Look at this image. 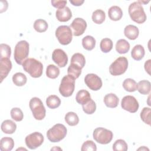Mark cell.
<instances>
[{"instance_id": "6da1fadb", "label": "cell", "mask_w": 151, "mask_h": 151, "mask_svg": "<svg viewBox=\"0 0 151 151\" xmlns=\"http://www.w3.org/2000/svg\"><path fill=\"white\" fill-rule=\"evenodd\" d=\"M22 67L24 71L32 77L38 78L42 74L43 65L40 61L35 58L26 59L22 64Z\"/></svg>"}, {"instance_id": "7a4b0ae2", "label": "cell", "mask_w": 151, "mask_h": 151, "mask_svg": "<svg viewBox=\"0 0 151 151\" xmlns=\"http://www.w3.org/2000/svg\"><path fill=\"white\" fill-rule=\"evenodd\" d=\"M129 14L131 19L137 24L144 23L147 18L144 8L138 1L132 3L128 8Z\"/></svg>"}, {"instance_id": "3957f363", "label": "cell", "mask_w": 151, "mask_h": 151, "mask_svg": "<svg viewBox=\"0 0 151 151\" xmlns=\"http://www.w3.org/2000/svg\"><path fill=\"white\" fill-rule=\"evenodd\" d=\"M29 54V44L25 40L19 41L15 47L14 60L19 65H22Z\"/></svg>"}, {"instance_id": "277c9868", "label": "cell", "mask_w": 151, "mask_h": 151, "mask_svg": "<svg viewBox=\"0 0 151 151\" xmlns=\"http://www.w3.org/2000/svg\"><path fill=\"white\" fill-rule=\"evenodd\" d=\"M67 132V128L64 124L57 123L47 131V137L51 142H58L65 137Z\"/></svg>"}, {"instance_id": "5b68a950", "label": "cell", "mask_w": 151, "mask_h": 151, "mask_svg": "<svg viewBox=\"0 0 151 151\" xmlns=\"http://www.w3.org/2000/svg\"><path fill=\"white\" fill-rule=\"evenodd\" d=\"M29 106L32 115L36 120H41L45 117L46 110L40 99L36 97H32L29 101Z\"/></svg>"}, {"instance_id": "8992f818", "label": "cell", "mask_w": 151, "mask_h": 151, "mask_svg": "<svg viewBox=\"0 0 151 151\" xmlns=\"http://www.w3.org/2000/svg\"><path fill=\"white\" fill-rule=\"evenodd\" d=\"M75 80L68 74L63 77L59 87V91L63 97H68L73 94L75 88Z\"/></svg>"}, {"instance_id": "52a82bcc", "label": "cell", "mask_w": 151, "mask_h": 151, "mask_svg": "<svg viewBox=\"0 0 151 151\" xmlns=\"http://www.w3.org/2000/svg\"><path fill=\"white\" fill-rule=\"evenodd\" d=\"M127 67V59L124 57H119L110 65L109 72L112 76H120L126 72Z\"/></svg>"}, {"instance_id": "ba28073f", "label": "cell", "mask_w": 151, "mask_h": 151, "mask_svg": "<svg viewBox=\"0 0 151 151\" xmlns=\"http://www.w3.org/2000/svg\"><path fill=\"white\" fill-rule=\"evenodd\" d=\"M55 34L58 42L63 45L69 44L73 39L72 31L67 25L59 26L56 29Z\"/></svg>"}, {"instance_id": "9c48e42d", "label": "cell", "mask_w": 151, "mask_h": 151, "mask_svg": "<svg viewBox=\"0 0 151 151\" xmlns=\"http://www.w3.org/2000/svg\"><path fill=\"white\" fill-rule=\"evenodd\" d=\"M93 139L99 143L106 145L109 143L113 137L111 130L103 127H97L94 129L93 133Z\"/></svg>"}, {"instance_id": "30bf717a", "label": "cell", "mask_w": 151, "mask_h": 151, "mask_svg": "<svg viewBox=\"0 0 151 151\" xmlns=\"http://www.w3.org/2000/svg\"><path fill=\"white\" fill-rule=\"evenodd\" d=\"M43 135L38 132H33L26 136L25 142L27 146L30 149H35L44 142Z\"/></svg>"}, {"instance_id": "8fae6325", "label": "cell", "mask_w": 151, "mask_h": 151, "mask_svg": "<svg viewBox=\"0 0 151 151\" xmlns=\"http://www.w3.org/2000/svg\"><path fill=\"white\" fill-rule=\"evenodd\" d=\"M121 106L123 109L130 113H136L139 107V103L136 99L132 96H124L121 101Z\"/></svg>"}, {"instance_id": "7c38bea8", "label": "cell", "mask_w": 151, "mask_h": 151, "mask_svg": "<svg viewBox=\"0 0 151 151\" xmlns=\"http://www.w3.org/2000/svg\"><path fill=\"white\" fill-rule=\"evenodd\" d=\"M70 28L73 35L80 36L85 32L87 28V22L81 18H76L70 24Z\"/></svg>"}, {"instance_id": "4fadbf2b", "label": "cell", "mask_w": 151, "mask_h": 151, "mask_svg": "<svg viewBox=\"0 0 151 151\" xmlns=\"http://www.w3.org/2000/svg\"><path fill=\"white\" fill-rule=\"evenodd\" d=\"M84 82L90 89L94 91H97L102 87L101 78L93 73L87 74L84 78Z\"/></svg>"}, {"instance_id": "5bb4252c", "label": "cell", "mask_w": 151, "mask_h": 151, "mask_svg": "<svg viewBox=\"0 0 151 151\" xmlns=\"http://www.w3.org/2000/svg\"><path fill=\"white\" fill-rule=\"evenodd\" d=\"M53 61L60 67H64L68 63L67 54L61 49L57 48L54 50L52 54Z\"/></svg>"}, {"instance_id": "9a60e30c", "label": "cell", "mask_w": 151, "mask_h": 151, "mask_svg": "<svg viewBox=\"0 0 151 151\" xmlns=\"http://www.w3.org/2000/svg\"><path fill=\"white\" fill-rule=\"evenodd\" d=\"M12 68V63L9 58H0V77L1 83L5 78Z\"/></svg>"}, {"instance_id": "2e32d148", "label": "cell", "mask_w": 151, "mask_h": 151, "mask_svg": "<svg viewBox=\"0 0 151 151\" xmlns=\"http://www.w3.org/2000/svg\"><path fill=\"white\" fill-rule=\"evenodd\" d=\"M55 17L60 22H67L71 18L72 12L68 7L65 6L63 8L57 10Z\"/></svg>"}, {"instance_id": "e0dca14e", "label": "cell", "mask_w": 151, "mask_h": 151, "mask_svg": "<svg viewBox=\"0 0 151 151\" xmlns=\"http://www.w3.org/2000/svg\"><path fill=\"white\" fill-rule=\"evenodd\" d=\"M124 35L131 40H136L139 34V31L137 27L133 25H127L124 29Z\"/></svg>"}, {"instance_id": "ac0fdd59", "label": "cell", "mask_w": 151, "mask_h": 151, "mask_svg": "<svg viewBox=\"0 0 151 151\" xmlns=\"http://www.w3.org/2000/svg\"><path fill=\"white\" fill-rule=\"evenodd\" d=\"M108 15L111 20L117 21L122 18L123 11L119 6H112L109 9Z\"/></svg>"}, {"instance_id": "d6986e66", "label": "cell", "mask_w": 151, "mask_h": 151, "mask_svg": "<svg viewBox=\"0 0 151 151\" xmlns=\"http://www.w3.org/2000/svg\"><path fill=\"white\" fill-rule=\"evenodd\" d=\"M119 98L114 93L106 94L104 97V103L105 105L109 108H115L119 104Z\"/></svg>"}, {"instance_id": "ffe728a7", "label": "cell", "mask_w": 151, "mask_h": 151, "mask_svg": "<svg viewBox=\"0 0 151 151\" xmlns=\"http://www.w3.org/2000/svg\"><path fill=\"white\" fill-rule=\"evenodd\" d=\"M1 128L4 133L6 134H12L16 130L17 125L11 120H5L2 123Z\"/></svg>"}, {"instance_id": "44dd1931", "label": "cell", "mask_w": 151, "mask_h": 151, "mask_svg": "<svg viewBox=\"0 0 151 151\" xmlns=\"http://www.w3.org/2000/svg\"><path fill=\"white\" fill-rule=\"evenodd\" d=\"M145 51L142 45H136L131 51L132 57L136 61L141 60L145 56Z\"/></svg>"}, {"instance_id": "7402d4cb", "label": "cell", "mask_w": 151, "mask_h": 151, "mask_svg": "<svg viewBox=\"0 0 151 151\" xmlns=\"http://www.w3.org/2000/svg\"><path fill=\"white\" fill-rule=\"evenodd\" d=\"M14 146V142L11 137H4L0 140V150L1 151H11Z\"/></svg>"}, {"instance_id": "603a6c76", "label": "cell", "mask_w": 151, "mask_h": 151, "mask_svg": "<svg viewBox=\"0 0 151 151\" xmlns=\"http://www.w3.org/2000/svg\"><path fill=\"white\" fill-rule=\"evenodd\" d=\"M130 50V44L124 39L119 40L116 44V50L119 54H126Z\"/></svg>"}, {"instance_id": "cb8c5ba5", "label": "cell", "mask_w": 151, "mask_h": 151, "mask_svg": "<svg viewBox=\"0 0 151 151\" xmlns=\"http://www.w3.org/2000/svg\"><path fill=\"white\" fill-rule=\"evenodd\" d=\"M91 99L90 93L86 90H80L76 94V101L81 105L84 104Z\"/></svg>"}, {"instance_id": "d4e9b609", "label": "cell", "mask_w": 151, "mask_h": 151, "mask_svg": "<svg viewBox=\"0 0 151 151\" xmlns=\"http://www.w3.org/2000/svg\"><path fill=\"white\" fill-rule=\"evenodd\" d=\"M150 83L148 80H141L137 84V89L138 91L143 95L149 94L150 91Z\"/></svg>"}, {"instance_id": "484cf974", "label": "cell", "mask_w": 151, "mask_h": 151, "mask_svg": "<svg viewBox=\"0 0 151 151\" xmlns=\"http://www.w3.org/2000/svg\"><path fill=\"white\" fill-rule=\"evenodd\" d=\"M82 45L85 50L91 51L96 46V40L92 36L87 35L82 39Z\"/></svg>"}, {"instance_id": "4316f807", "label": "cell", "mask_w": 151, "mask_h": 151, "mask_svg": "<svg viewBox=\"0 0 151 151\" xmlns=\"http://www.w3.org/2000/svg\"><path fill=\"white\" fill-rule=\"evenodd\" d=\"M46 104L50 109H56L61 104L60 99L56 95H50L46 99Z\"/></svg>"}, {"instance_id": "83f0119b", "label": "cell", "mask_w": 151, "mask_h": 151, "mask_svg": "<svg viewBox=\"0 0 151 151\" xmlns=\"http://www.w3.org/2000/svg\"><path fill=\"white\" fill-rule=\"evenodd\" d=\"M12 82L17 86H23L27 81L26 76L22 73H17L12 76Z\"/></svg>"}, {"instance_id": "f1b7e54d", "label": "cell", "mask_w": 151, "mask_h": 151, "mask_svg": "<svg viewBox=\"0 0 151 151\" xmlns=\"http://www.w3.org/2000/svg\"><path fill=\"white\" fill-rule=\"evenodd\" d=\"M92 20L97 24H102L106 19L105 12L101 9H97L92 14Z\"/></svg>"}, {"instance_id": "f546056e", "label": "cell", "mask_w": 151, "mask_h": 151, "mask_svg": "<svg viewBox=\"0 0 151 151\" xmlns=\"http://www.w3.org/2000/svg\"><path fill=\"white\" fill-rule=\"evenodd\" d=\"M65 122L71 126L77 125L79 122V118L76 113L73 111H69L65 115Z\"/></svg>"}, {"instance_id": "4dcf8cb0", "label": "cell", "mask_w": 151, "mask_h": 151, "mask_svg": "<svg viewBox=\"0 0 151 151\" xmlns=\"http://www.w3.org/2000/svg\"><path fill=\"white\" fill-rule=\"evenodd\" d=\"M71 63L75 64L83 68L86 64V59L84 56L81 53H75L71 58Z\"/></svg>"}, {"instance_id": "1f68e13d", "label": "cell", "mask_w": 151, "mask_h": 151, "mask_svg": "<svg viewBox=\"0 0 151 151\" xmlns=\"http://www.w3.org/2000/svg\"><path fill=\"white\" fill-rule=\"evenodd\" d=\"M81 70L82 68L80 66L73 63H70V65L67 69V73L68 75L76 79L78 78L81 74Z\"/></svg>"}, {"instance_id": "d6a6232c", "label": "cell", "mask_w": 151, "mask_h": 151, "mask_svg": "<svg viewBox=\"0 0 151 151\" xmlns=\"http://www.w3.org/2000/svg\"><path fill=\"white\" fill-rule=\"evenodd\" d=\"M137 83L132 78H126L123 83L124 89L129 92H133L137 90Z\"/></svg>"}, {"instance_id": "836d02e7", "label": "cell", "mask_w": 151, "mask_h": 151, "mask_svg": "<svg viewBox=\"0 0 151 151\" xmlns=\"http://www.w3.org/2000/svg\"><path fill=\"white\" fill-rule=\"evenodd\" d=\"M48 24L46 21L42 19H38L35 21L34 28L38 32H44L48 29Z\"/></svg>"}, {"instance_id": "e575fe53", "label": "cell", "mask_w": 151, "mask_h": 151, "mask_svg": "<svg viewBox=\"0 0 151 151\" xmlns=\"http://www.w3.org/2000/svg\"><path fill=\"white\" fill-rule=\"evenodd\" d=\"M100 47L102 52L107 53L110 52L113 48V41L111 39L108 38H103L100 42Z\"/></svg>"}, {"instance_id": "d590c367", "label": "cell", "mask_w": 151, "mask_h": 151, "mask_svg": "<svg viewBox=\"0 0 151 151\" xmlns=\"http://www.w3.org/2000/svg\"><path fill=\"white\" fill-rule=\"evenodd\" d=\"M59 74L60 70L57 66L53 64H50L47 66L46 70V75L48 78L54 79L56 78Z\"/></svg>"}, {"instance_id": "8d00e7d4", "label": "cell", "mask_w": 151, "mask_h": 151, "mask_svg": "<svg viewBox=\"0 0 151 151\" xmlns=\"http://www.w3.org/2000/svg\"><path fill=\"white\" fill-rule=\"evenodd\" d=\"M84 112L87 114H92L96 110V104L93 100L91 99L86 103L82 105Z\"/></svg>"}, {"instance_id": "74e56055", "label": "cell", "mask_w": 151, "mask_h": 151, "mask_svg": "<svg viewBox=\"0 0 151 151\" xmlns=\"http://www.w3.org/2000/svg\"><path fill=\"white\" fill-rule=\"evenodd\" d=\"M128 146L126 142L123 139H118L113 145V150L114 151H126Z\"/></svg>"}, {"instance_id": "f35d334b", "label": "cell", "mask_w": 151, "mask_h": 151, "mask_svg": "<svg viewBox=\"0 0 151 151\" xmlns=\"http://www.w3.org/2000/svg\"><path fill=\"white\" fill-rule=\"evenodd\" d=\"M11 118L16 122H20L24 118V114L22 111L18 107L12 108L10 112Z\"/></svg>"}, {"instance_id": "ab89813d", "label": "cell", "mask_w": 151, "mask_h": 151, "mask_svg": "<svg viewBox=\"0 0 151 151\" xmlns=\"http://www.w3.org/2000/svg\"><path fill=\"white\" fill-rule=\"evenodd\" d=\"M150 108L144 107L140 112V118L146 124L150 125Z\"/></svg>"}, {"instance_id": "60d3db41", "label": "cell", "mask_w": 151, "mask_h": 151, "mask_svg": "<svg viewBox=\"0 0 151 151\" xmlns=\"http://www.w3.org/2000/svg\"><path fill=\"white\" fill-rule=\"evenodd\" d=\"M11 54V47L6 44H1L0 45V58H9Z\"/></svg>"}, {"instance_id": "b9f144b4", "label": "cell", "mask_w": 151, "mask_h": 151, "mask_svg": "<svg viewBox=\"0 0 151 151\" xmlns=\"http://www.w3.org/2000/svg\"><path fill=\"white\" fill-rule=\"evenodd\" d=\"M97 150L96 145L92 140H87L82 145L81 151H96Z\"/></svg>"}, {"instance_id": "7bdbcfd3", "label": "cell", "mask_w": 151, "mask_h": 151, "mask_svg": "<svg viewBox=\"0 0 151 151\" xmlns=\"http://www.w3.org/2000/svg\"><path fill=\"white\" fill-rule=\"evenodd\" d=\"M52 5L58 9H61L65 7V5L67 4L66 1H59V0H55L51 1Z\"/></svg>"}, {"instance_id": "ee69618b", "label": "cell", "mask_w": 151, "mask_h": 151, "mask_svg": "<svg viewBox=\"0 0 151 151\" xmlns=\"http://www.w3.org/2000/svg\"><path fill=\"white\" fill-rule=\"evenodd\" d=\"M150 61L151 60H148L147 61H146L145 63V69L146 70V71L150 75Z\"/></svg>"}, {"instance_id": "f6af8a7d", "label": "cell", "mask_w": 151, "mask_h": 151, "mask_svg": "<svg viewBox=\"0 0 151 151\" xmlns=\"http://www.w3.org/2000/svg\"><path fill=\"white\" fill-rule=\"evenodd\" d=\"M84 2V0H70V2L74 6H80Z\"/></svg>"}, {"instance_id": "bcb514c9", "label": "cell", "mask_w": 151, "mask_h": 151, "mask_svg": "<svg viewBox=\"0 0 151 151\" xmlns=\"http://www.w3.org/2000/svg\"><path fill=\"white\" fill-rule=\"evenodd\" d=\"M137 150H149V149L146 148V147H145V146H143L142 147H140V148H139Z\"/></svg>"}]
</instances>
